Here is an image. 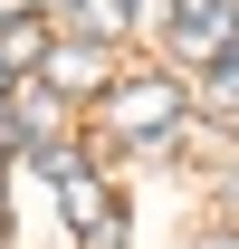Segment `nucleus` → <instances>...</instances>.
Masks as SVG:
<instances>
[{"label": "nucleus", "instance_id": "nucleus-8", "mask_svg": "<svg viewBox=\"0 0 239 249\" xmlns=\"http://www.w3.org/2000/svg\"><path fill=\"white\" fill-rule=\"evenodd\" d=\"M29 10H38V0H0V19H29Z\"/></svg>", "mask_w": 239, "mask_h": 249}, {"label": "nucleus", "instance_id": "nucleus-5", "mask_svg": "<svg viewBox=\"0 0 239 249\" xmlns=\"http://www.w3.org/2000/svg\"><path fill=\"white\" fill-rule=\"evenodd\" d=\"M38 48H48V38H38V19H10V38H0V58H10V67H38Z\"/></svg>", "mask_w": 239, "mask_h": 249}, {"label": "nucleus", "instance_id": "nucleus-2", "mask_svg": "<svg viewBox=\"0 0 239 249\" xmlns=\"http://www.w3.org/2000/svg\"><path fill=\"white\" fill-rule=\"evenodd\" d=\"M38 87H48V96L105 87V38H86V48H77V38H48V48H38Z\"/></svg>", "mask_w": 239, "mask_h": 249}, {"label": "nucleus", "instance_id": "nucleus-4", "mask_svg": "<svg viewBox=\"0 0 239 249\" xmlns=\"http://www.w3.org/2000/svg\"><path fill=\"white\" fill-rule=\"evenodd\" d=\"M210 115H239V48H220V67H210Z\"/></svg>", "mask_w": 239, "mask_h": 249}, {"label": "nucleus", "instance_id": "nucleus-1", "mask_svg": "<svg viewBox=\"0 0 239 249\" xmlns=\"http://www.w3.org/2000/svg\"><path fill=\"white\" fill-rule=\"evenodd\" d=\"M105 124H115L124 144H172L182 134V87L172 77H124V87L105 96Z\"/></svg>", "mask_w": 239, "mask_h": 249}, {"label": "nucleus", "instance_id": "nucleus-9", "mask_svg": "<svg viewBox=\"0 0 239 249\" xmlns=\"http://www.w3.org/2000/svg\"><path fill=\"white\" fill-rule=\"evenodd\" d=\"M0 240H10V192H0Z\"/></svg>", "mask_w": 239, "mask_h": 249}, {"label": "nucleus", "instance_id": "nucleus-3", "mask_svg": "<svg viewBox=\"0 0 239 249\" xmlns=\"http://www.w3.org/2000/svg\"><path fill=\"white\" fill-rule=\"evenodd\" d=\"M182 29H172V48L182 58H220V48H239V0H201V10H172Z\"/></svg>", "mask_w": 239, "mask_h": 249}, {"label": "nucleus", "instance_id": "nucleus-6", "mask_svg": "<svg viewBox=\"0 0 239 249\" xmlns=\"http://www.w3.org/2000/svg\"><path fill=\"white\" fill-rule=\"evenodd\" d=\"M86 19H96L86 38H124V19H134V10H124V0H86Z\"/></svg>", "mask_w": 239, "mask_h": 249}, {"label": "nucleus", "instance_id": "nucleus-7", "mask_svg": "<svg viewBox=\"0 0 239 249\" xmlns=\"http://www.w3.org/2000/svg\"><path fill=\"white\" fill-rule=\"evenodd\" d=\"M86 249H124V220L105 211V220H86Z\"/></svg>", "mask_w": 239, "mask_h": 249}, {"label": "nucleus", "instance_id": "nucleus-10", "mask_svg": "<svg viewBox=\"0 0 239 249\" xmlns=\"http://www.w3.org/2000/svg\"><path fill=\"white\" fill-rule=\"evenodd\" d=\"M201 249H239V240H201Z\"/></svg>", "mask_w": 239, "mask_h": 249}]
</instances>
